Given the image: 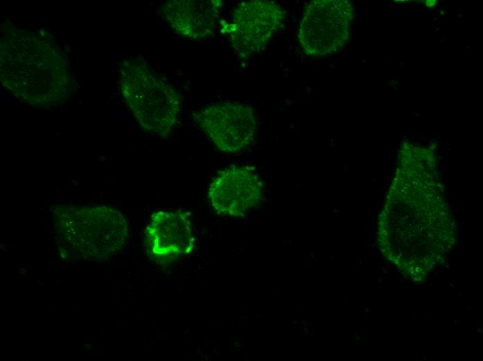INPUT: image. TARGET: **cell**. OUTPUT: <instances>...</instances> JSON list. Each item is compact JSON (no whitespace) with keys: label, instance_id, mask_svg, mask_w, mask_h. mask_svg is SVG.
I'll list each match as a JSON object with an SVG mask.
<instances>
[{"label":"cell","instance_id":"6da1fadb","mask_svg":"<svg viewBox=\"0 0 483 361\" xmlns=\"http://www.w3.org/2000/svg\"><path fill=\"white\" fill-rule=\"evenodd\" d=\"M400 168L379 217L383 255L409 280L421 283L443 265L453 248L457 226L431 174L434 156L418 145L400 151Z\"/></svg>","mask_w":483,"mask_h":361},{"label":"cell","instance_id":"277c9868","mask_svg":"<svg viewBox=\"0 0 483 361\" xmlns=\"http://www.w3.org/2000/svg\"><path fill=\"white\" fill-rule=\"evenodd\" d=\"M53 216L64 242L86 260L110 256L123 248L128 238L126 219L108 206H59Z\"/></svg>","mask_w":483,"mask_h":361},{"label":"cell","instance_id":"5b68a950","mask_svg":"<svg viewBox=\"0 0 483 361\" xmlns=\"http://www.w3.org/2000/svg\"><path fill=\"white\" fill-rule=\"evenodd\" d=\"M355 17L353 3L347 0H314L305 5L298 39L308 56L331 55L348 42Z\"/></svg>","mask_w":483,"mask_h":361},{"label":"cell","instance_id":"3957f363","mask_svg":"<svg viewBox=\"0 0 483 361\" xmlns=\"http://www.w3.org/2000/svg\"><path fill=\"white\" fill-rule=\"evenodd\" d=\"M119 78L121 94L140 126L167 137L180 112V96L176 88L142 58L124 59Z\"/></svg>","mask_w":483,"mask_h":361},{"label":"cell","instance_id":"ba28073f","mask_svg":"<svg viewBox=\"0 0 483 361\" xmlns=\"http://www.w3.org/2000/svg\"><path fill=\"white\" fill-rule=\"evenodd\" d=\"M263 185L253 169L232 166L220 171L210 185L208 198L219 215L242 217L262 200Z\"/></svg>","mask_w":483,"mask_h":361},{"label":"cell","instance_id":"8992f818","mask_svg":"<svg viewBox=\"0 0 483 361\" xmlns=\"http://www.w3.org/2000/svg\"><path fill=\"white\" fill-rule=\"evenodd\" d=\"M193 117L203 133L223 152H238L254 140L257 119L248 105L219 102L198 110Z\"/></svg>","mask_w":483,"mask_h":361},{"label":"cell","instance_id":"7a4b0ae2","mask_svg":"<svg viewBox=\"0 0 483 361\" xmlns=\"http://www.w3.org/2000/svg\"><path fill=\"white\" fill-rule=\"evenodd\" d=\"M0 79L16 98L38 108L63 103L76 87L67 58L49 37L10 23L1 31Z\"/></svg>","mask_w":483,"mask_h":361},{"label":"cell","instance_id":"30bf717a","mask_svg":"<svg viewBox=\"0 0 483 361\" xmlns=\"http://www.w3.org/2000/svg\"><path fill=\"white\" fill-rule=\"evenodd\" d=\"M221 8L219 0H171L160 14L178 35L202 40L212 34Z\"/></svg>","mask_w":483,"mask_h":361},{"label":"cell","instance_id":"9c48e42d","mask_svg":"<svg viewBox=\"0 0 483 361\" xmlns=\"http://www.w3.org/2000/svg\"><path fill=\"white\" fill-rule=\"evenodd\" d=\"M145 246L151 258L161 264L189 254L194 247L189 213L181 210L153 213L146 228Z\"/></svg>","mask_w":483,"mask_h":361},{"label":"cell","instance_id":"52a82bcc","mask_svg":"<svg viewBox=\"0 0 483 361\" xmlns=\"http://www.w3.org/2000/svg\"><path fill=\"white\" fill-rule=\"evenodd\" d=\"M285 16L284 9L274 1H244L235 7L226 33L238 55L246 58L265 47L281 28Z\"/></svg>","mask_w":483,"mask_h":361}]
</instances>
